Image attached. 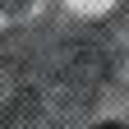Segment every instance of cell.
Masks as SVG:
<instances>
[{
  "instance_id": "cell-1",
  "label": "cell",
  "mask_w": 129,
  "mask_h": 129,
  "mask_svg": "<svg viewBox=\"0 0 129 129\" xmlns=\"http://www.w3.org/2000/svg\"><path fill=\"white\" fill-rule=\"evenodd\" d=\"M97 129H129V124H97Z\"/></svg>"
}]
</instances>
